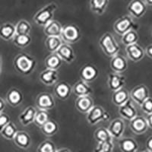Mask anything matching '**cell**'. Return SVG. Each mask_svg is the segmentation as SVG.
Returning a JSON list of instances; mask_svg holds the SVG:
<instances>
[{"instance_id":"cell-1","label":"cell","mask_w":152,"mask_h":152,"mask_svg":"<svg viewBox=\"0 0 152 152\" xmlns=\"http://www.w3.org/2000/svg\"><path fill=\"white\" fill-rule=\"evenodd\" d=\"M13 66L15 71L22 75H29L36 69L37 62L34 57L28 53H20L15 57Z\"/></svg>"},{"instance_id":"cell-2","label":"cell","mask_w":152,"mask_h":152,"mask_svg":"<svg viewBox=\"0 0 152 152\" xmlns=\"http://www.w3.org/2000/svg\"><path fill=\"white\" fill-rule=\"evenodd\" d=\"M99 46L106 56L113 57L119 53L120 47L116 38L110 32L104 34L99 40Z\"/></svg>"},{"instance_id":"cell-3","label":"cell","mask_w":152,"mask_h":152,"mask_svg":"<svg viewBox=\"0 0 152 152\" xmlns=\"http://www.w3.org/2000/svg\"><path fill=\"white\" fill-rule=\"evenodd\" d=\"M58 9V5L55 2H51L38 11L33 18L35 24L39 26L44 27L50 21L53 20L54 13Z\"/></svg>"},{"instance_id":"cell-4","label":"cell","mask_w":152,"mask_h":152,"mask_svg":"<svg viewBox=\"0 0 152 152\" xmlns=\"http://www.w3.org/2000/svg\"><path fill=\"white\" fill-rule=\"evenodd\" d=\"M110 119V114L102 107L94 105L86 114V119L91 126L98 124L101 122H107Z\"/></svg>"},{"instance_id":"cell-5","label":"cell","mask_w":152,"mask_h":152,"mask_svg":"<svg viewBox=\"0 0 152 152\" xmlns=\"http://www.w3.org/2000/svg\"><path fill=\"white\" fill-rule=\"evenodd\" d=\"M60 37L63 43L73 44L79 41L81 38L80 28L75 24H68L62 28Z\"/></svg>"},{"instance_id":"cell-6","label":"cell","mask_w":152,"mask_h":152,"mask_svg":"<svg viewBox=\"0 0 152 152\" xmlns=\"http://www.w3.org/2000/svg\"><path fill=\"white\" fill-rule=\"evenodd\" d=\"M113 29L117 34L123 36L124 34L129 31L130 30H136L137 31L138 25L134 22L133 18L129 15L123 16L117 19L116 22L114 23Z\"/></svg>"},{"instance_id":"cell-7","label":"cell","mask_w":152,"mask_h":152,"mask_svg":"<svg viewBox=\"0 0 152 152\" xmlns=\"http://www.w3.org/2000/svg\"><path fill=\"white\" fill-rule=\"evenodd\" d=\"M127 10L131 17L139 19L147 12V5L143 0H132L129 3Z\"/></svg>"},{"instance_id":"cell-8","label":"cell","mask_w":152,"mask_h":152,"mask_svg":"<svg viewBox=\"0 0 152 152\" xmlns=\"http://www.w3.org/2000/svg\"><path fill=\"white\" fill-rule=\"evenodd\" d=\"M129 94L130 99L135 101L138 106H141L146 99L150 97V91L147 86L140 85L133 88Z\"/></svg>"},{"instance_id":"cell-9","label":"cell","mask_w":152,"mask_h":152,"mask_svg":"<svg viewBox=\"0 0 152 152\" xmlns=\"http://www.w3.org/2000/svg\"><path fill=\"white\" fill-rule=\"evenodd\" d=\"M107 129L110 133L113 138L119 140V138L123 137V134H124L126 125H125L123 119H120V118H116L110 122Z\"/></svg>"},{"instance_id":"cell-10","label":"cell","mask_w":152,"mask_h":152,"mask_svg":"<svg viewBox=\"0 0 152 152\" xmlns=\"http://www.w3.org/2000/svg\"><path fill=\"white\" fill-rule=\"evenodd\" d=\"M129 128L135 135H142L148 129V125L146 118L142 116H136L130 120Z\"/></svg>"},{"instance_id":"cell-11","label":"cell","mask_w":152,"mask_h":152,"mask_svg":"<svg viewBox=\"0 0 152 152\" xmlns=\"http://www.w3.org/2000/svg\"><path fill=\"white\" fill-rule=\"evenodd\" d=\"M80 77L82 81L91 83L98 77L99 71L97 68L92 64H85L80 69Z\"/></svg>"},{"instance_id":"cell-12","label":"cell","mask_w":152,"mask_h":152,"mask_svg":"<svg viewBox=\"0 0 152 152\" xmlns=\"http://www.w3.org/2000/svg\"><path fill=\"white\" fill-rule=\"evenodd\" d=\"M110 66L113 72L121 74L126 72L128 69V61L126 57L118 53L116 56L111 57Z\"/></svg>"},{"instance_id":"cell-13","label":"cell","mask_w":152,"mask_h":152,"mask_svg":"<svg viewBox=\"0 0 152 152\" xmlns=\"http://www.w3.org/2000/svg\"><path fill=\"white\" fill-rule=\"evenodd\" d=\"M108 87L112 92L122 89L125 88L126 84V79L125 76L121 74L115 72H111L108 75Z\"/></svg>"},{"instance_id":"cell-14","label":"cell","mask_w":152,"mask_h":152,"mask_svg":"<svg viewBox=\"0 0 152 152\" xmlns=\"http://www.w3.org/2000/svg\"><path fill=\"white\" fill-rule=\"evenodd\" d=\"M55 100L52 94L49 93H41L36 99V105L39 110L48 111L55 107Z\"/></svg>"},{"instance_id":"cell-15","label":"cell","mask_w":152,"mask_h":152,"mask_svg":"<svg viewBox=\"0 0 152 152\" xmlns=\"http://www.w3.org/2000/svg\"><path fill=\"white\" fill-rule=\"evenodd\" d=\"M59 72L58 70L46 69L40 72L39 79L43 85L47 86H52L56 85L59 81Z\"/></svg>"},{"instance_id":"cell-16","label":"cell","mask_w":152,"mask_h":152,"mask_svg":"<svg viewBox=\"0 0 152 152\" xmlns=\"http://www.w3.org/2000/svg\"><path fill=\"white\" fill-rule=\"evenodd\" d=\"M126 53L129 59L135 62L142 60L145 55L144 49L138 43L126 46Z\"/></svg>"},{"instance_id":"cell-17","label":"cell","mask_w":152,"mask_h":152,"mask_svg":"<svg viewBox=\"0 0 152 152\" xmlns=\"http://www.w3.org/2000/svg\"><path fill=\"white\" fill-rule=\"evenodd\" d=\"M56 53L59 56L62 62H66L68 64H71L75 59V53L74 50L70 46V44H68V43H62L61 47L56 52Z\"/></svg>"},{"instance_id":"cell-18","label":"cell","mask_w":152,"mask_h":152,"mask_svg":"<svg viewBox=\"0 0 152 152\" xmlns=\"http://www.w3.org/2000/svg\"><path fill=\"white\" fill-rule=\"evenodd\" d=\"M118 112L119 115L121 116L123 119L126 120H132L133 118L138 116V112H137L136 108L135 107L134 104L131 101V100H129L127 102L123 104V105L118 107Z\"/></svg>"},{"instance_id":"cell-19","label":"cell","mask_w":152,"mask_h":152,"mask_svg":"<svg viewBox=\"0 0 152 152\" xmlns=\"http://www.w3.org/2000/svg\"><path fill=\"white\" fill-rule=\"evenodd\" d=\"M75 105L80 113L87 114L94 106V102L90 96H84L77 97Z\"/></svg>"},{"instance_id":"cell-20","label":"cell","mask_w":152,"mask_h":152,"mask_svg":"<svg viewBox=\"0 0 152 152\" xmlns=\"http://www.w3.org/2000/svg\"><path fill=\"white\" fill-rule=\"evenodd\" d=\"M72 91V88L66 81L58 82L56 84L54 88V93L56 96L62 100H67L70 97Z\"/></svg>"},{"instance_id":"cell-21","label":"cell","mask_w":152,"mask_h":152,"mask_svg":"<svg viewBox=\"0 0 152 152\" xmlns=\"http://www.w3.org/2000/svg\"><path fill=\"white\" fill-rule=\"evenodd\" d=\"M12 141L17 147L21 149L29 148L31 145V136L25 131H18Z\"/></svg>"},{"instance_id":"cell-22","label":"cell","mask_w":152,"mask_h":152,"mask_svg":"<svg viewBox=\"0 0 152 152\" xmlns=\"http://www.w3.org/2000/svg\"><path fill=\"white\" fill-rule=\"evenodd\" d=\"M24 95L18 88H12L7 92L6 94V101L12 107H16L23 102Z\"/></svg>"},{"instance_id":"cell-23","label":"cell","mask_w":152,"mask_h":152,"mask_svg":"<svg viewBox=\"0 0 152 152\" xmlns=\"http://www.w3.org/2000/svg\"><path fill=\"white\" fill-rule=\"evenodd\" d=\"M37 110L35 107L32 106H29L24 109V110L18 116L19 123L23 126H28L33 123L34 121L35 115H36Z\"/></svg>"},{"instance_id":"cell-24","label":"cell","mask_w":152,"mask_h":152,"mask_svg":"<svg viewBox=\"0 0 152 152\" xmlns=\"http://www.w3.org/2000/svg\"><path fill=\"white\" fill-rule=\"evenodd\" d=\"M119 148L122 152H137L138 144L134 138L125 137L119 139Z\"/></svg>"},{"instance_id":"cell-25","label":"cell","mask_w":152,"mask_h":152,"mask_svg":"<svg viewBox=\"0 0 152 152\" xmlns=\"http://www.w3.org/2000/svg\"><path fill=\"white\" fill-rule=\"evenodd\" d=\"M72 92L76 97H84L90 96L93 93L92 88L85 81L80 80L77 81L72 87Z\"/></svg>"},{"instance_id":"cell-26","label":"cell","mask_w":152,"mask_h":152,"mask_svg":"<svg viewBox=\"0 0 152 152\" xmlns=\"http://www.w3.org/2000/svg\"><path fill=\"white\" fill-rule=\"evenodd\" d=\"M62 28L60 22L52 20L43 27V32L47 37H60Z\"/></svg>"},{"instance_id":"cell-27","label":"cell","mask_w":152,"mask_h":152,"mask_svg":"<svg viewBox=\"0 0 152 152\" xmlns=\"http://www.w3.org/2000/svg\"><path fill=\"white\" fill-rule=\"evenodd\" d=\"M130 99L129 92L123 88L122 89L113 92L112 95V102L117 107L123 105L126 102H127Z\"/></svg>"},{"instance_id":"cell-28","label":"cell","mask_w":152,"mask_h":152,"mask_svg":"<svg viewBox=\"0 0 152 152\" xmlns=\"http://www.w3.org/2000/svg\"><path fill=\"white\" fill-rule=\"evenodd\" d=\"M15 35V27L10 22L4 23L0 26V37L5 41L12 40Z\"/></svg>"},{"instance_id":"cell-29","label":"cell","mask_w":152,"mask_h":152,"mask_svg":"<svg viewBox=\"0 0 152 152\" xmlns=\"http://www.w3.org/2000/svg\"><path fill=\"white\" fill-rule=\"evenodd\" d=\"M109 0H90V8L92 12L101 15L107 10Z\"/></svg>"},{"instance_id":"cell-30","label":"cell","mask_w":152,"mask_h":152,"mask_svg":"<svg viewBox=\"0 0 152 152\" xmlns=\"http://www.w3.org/2000/svg\"><path fill=\"white\" fill-rule=\"evenodd\" d=\"M62 60L56 53H51L47 57L44 61L46 69H53V70H59V68L62 65Z\"/></svg>"},{"instance_id":"cell-31","label":"cell","mask_w":152,"mask_h":152,"mask_svg":"<svg viewBox=\"0 0 152 152\" xmlns=\"http://www.w3.org/2000/svg\"><path fill=\"white\" fill-rule=\"evenodd\" d=\"M63 41L60 37H47L45 40V47L51 53H56L61 47Z\"/></svg>"},{"instance_id":"cell-32","label":"cell","mask_w":152,"mask_h":152,"mask_svg":"<svg viewBox=\"0 0 152 152\" xmlns=\"http://www.w3.org/2000/svg\"><path fill=\"white\" fill-rule=\"evenodd\" d=\"M40 129L46 136H53L59 131V125L54 120L49 119L47 123L40 127Z\"/></svg>"},{"instance_id":"cell-33","label":"cell","mask_w":152,"mask_h":152,"mask_svg":"<svg viewBox=\"0 0 152 152\" xmlns=\"http://www.w3.org/2000/svg\"><path fill=\"white\" fill-rule=\"evenodd\" d=\"M31 37L30 34H15L12 39V43L18 48H25L31 43Z\"/></svg>"},{"instance_id":"cell-34","label":"cell","mask_w":152,"mask_h":152,"mask_svg":"<svg viewBox=\"0 0 152 152\" xmlns=\"http://www.w3.org/2000/svg\"><path fill=\"white\" fill-rule=\"evenodd\" d=\"M94 138L97 142L113 141V138L111 136L108 129L104 127H100V128L97 129L94 133Z\"/></svg>"},{"instance_id":"cell-35","label":"cell","mask_w":152,"mask_h":152,"mask_svg":"<svg viewBox=\"0 0 152 152\" xmlns=\"http://www.w3.org/2000/svg\"><path fill=\"white\" fill-rule=\"evenodd\" d=\"M138 34L136 30H130L122 36V43L125 47L138 43Z\"/></svg>"},{"instance_id":"cell-36","label":"cell","mask_w":152,"mask_h":152,"mask_svg":"<svg viewBox=\"0 0 152 152\" xmlns=\"http://www.w3.org/2000/svg\"><path fill=\"white\" fill-rule=\"evenodd\" d=\"M18 131L15 125L12 122H10L3 128V129L0 132V134L4 138L7 140H13L14 137L15 136L16 133Z\"/></svg>"},{"instance_id":"cell-37","label":"cell","mask_w":152,"mask_h":152,"mask_svg":"<svg viewBox=\"0 0 152 152\" xmlns=\"http://www.w3.org/2000/svg\"><path fill=\"white\" fill-rule=\"evenodd\" d=\"M15 34H30L31 31V25L29 21L21 19L16 24Z\"/></svg>"},{"instance_id":"cell-38","label":"cell","mask_w":152,"mask_h":152,"mask_svg":"<svg viewBox=\"0 0 152 152\" xmlns=\"http://www.w3.org/2000/svg\"><path fill=\"white\" fill-rule=\"evenodd\" d=\"M49 119H50V115H49L48 112L47 110H37L34 123L40 128L44 123L48 121Z\"/></svg>"},{"instance_id":"cell-39","label":"cell","mask_w":152,"mask_h":152,"mask_svg":"<svg viewBox=\"0 0 152 152\" xmlns=\"http://www.w3.org/2000/svg\"><path fill=\"white\" fill-rule=\"evenodd\" d=\"M56 146L53 142L50 140L43 141L37 149V152H56Z\"/></svg>"},{"instance_id":"cell-40","label":"cell","mask_w":152,"mask_h":152,"mask_svg":"<svg viewBox=\"0 0 152 152\" xmlns=\"http://www.w3.org/2000/svg\"><path fill=\"white\" fill-rule=\"evenodd\" d=\"M114 150L113 141L97 142V145L94 150V152H113Z\"/></svg>"},{"instance_id":"cell-41","label":"cell","mask_w":152,"mask_h":152,"mask_svg":"<svg viewBox=\"0 0 152 152\" xmlns=\"http://www.w3.org/2000/svg\"><path fill=\"white\" fill-rule=\"evenodd\" d=\"M141 109L147 115L152 113V97H149L140 106Z\"/></svg>"},{"instance_id":"cell-42","label":"cell","mask_w":152,"mask_h":152,"mask_svg":"<svg viewBox=\"0 0 152 152\" xmlns=\"http://www.w3.org/2000/svg\"><path fill=\"white\" fill-rule=\"evenodd\" d=\"M11 122L10 117L7 113L2 112L0 113V132L3 129V128Z\"/></svg>"},{"instance_id":"cell-43","label":"cell","mask_w":152,"mask_h":152,"mask_svg":"<svg viewBox=\"0 0 152 152\" xmlns=\"http://www.w3.org/2000/svg\"><path fill=\"white\" fill-rule=\"evenodd\" d=\"M145 52V54L147 55V56L152 59V44H150V45H148L146 47Z\"/></svg>"},{"instance_id":"cell-44","label":"cell","mask_w":152,"mask_h":152,"mask_svg":"<svg viewBox=\"0 0 152 152\" xmlns=\"http://www.w3.org/2000/svg\"><path fill=\"white\" fill-rule=\"evenodd\" d=\"M146 148L148 151L152 152V136L148 138L147 142H146Z\"/></svg>"},{"instance_id":"cell-45","label":"cell","mask_w":152,"mask_h":152,"mask_svg":"<svg viewBox=\"0 0 152 152\" xmlns=\"http://www.w3.org/2000/svg\"><path fill=\"white\" fill-rule=\"evenodd\" d=\"M146 120L148 122V127L152 129V113L148 114L146 116Z\"/></svg>"},{"instance_id":"cell-46","label":"cell","mask_w":152,"mask_h":152,"mask_svg":"<svg viewBox=\"0 0 152 152\" xmlns=\"http://www.w3.org/2000/svg\"><path fill=\"white\" fill-rule=\"evenodd\" d=\"M5 108V103L2 97H0V113L4 111Z\"/></svg>"},{"instance_id":"cell-47","label":"cell","mask_w":152,"mask_h":152,"mask_svg":"<svg viewBox=\"0 0 152 152\" xmlns=\"http://www.w3.org/2000/svg\"><path fill=\"white\" fill-rule=\"evenodd\" d=\"M56 152H72V151L69 148H60V149H57Z\"/></svg>"},{"instance_id":"cell-48","label":"cell","mask_w":152,"mask_h":152,"mask_svg":"<svg viewBox=\"0 0 152 152\" xmlns=\"http://www.w3.org/2000/svg\"><path fill=\"white\" fill-rule=\"evenodd\" d=\"M2 56L0 54V75L2 73Z\"/></svg>"},{"instance_id":"cell-49","label":"cell","mask_w":152,"mask_h":152,"mask_svg":"<svg viewBox=\"0 0 152 152\" xmlns=\"http://www.w3.org/2000/svg\"><path fill=\"white\" fill-rule=\"evenodd\" d=\"M144 2L146 3V5L152 6V0H144Z\"/></svg>"},{"instance_id":"cell-50","label":"cell","mask_w":152,"mask_h":152,"mask_svg":"<svg viewBox=\"0 0 152 152\" xmlns=\"http://www.w3.org/2000/svg\"><path fill=\"white\" fill-rule=\"evenodd\" d=\"M141 152H150V151H148V150H146V151H141Z\"/></svg>"},{"instance_id":"cell-51","label":"cell","mask_w":152,"mask_h":152,"mask_svg":"<svg viewBox=\"0 0 152 152\" xmlns=\"http://www.w3.org/2000/svg\"><path fill=\"white\" fill-rule=\"evenodd\" d=\"M151 36H152V31H151Z\"/></svg>"}]
</instances>
